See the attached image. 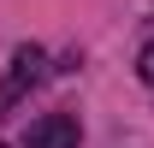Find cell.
Returning a JSON list of instances; mask_svg holds the SVG:
<instances>
[{
    "label": "cell",
    "instance_id": "cell-3",
    "mask_svg": "<svg viewBox=\"0 0 154 148\" xmlns=\"http://www.w3.org/2000/svg\"><path fill=\"white\" fill-rule=\"evenodd\" d=\"M136 77L154 89V42H142V54H136Z\"/></svg>",
    "mask_w": 154,
    "mask_h": 148
},
{
    "label": "cell",
    "instance_id": "cell-4",
    "mask_svg": "<svg viewBox=\"0 0 154 148\" xmlns=\"http://www.w3.org/2000/svg\"><path fill=\"white\" fill-rule=\"evenodd\" d=\"M0 148H6V142H0Z\"/></svg>",
    "mask_w": 154,
    "mask_h": 148
},
{
    "label": "cell",
    "instance_id": "cell-2",
    "mask_svg": "<svg viewBox=\"0 0 154 148\" xmlns=\"http://www.w3.org/2000/svg\"><path fill=\"white\" fill-rule=\"evenodd\" d=\"M77 142H83L77 113H42L36 125L24 130V148H77Z\"/></svg>",
    "mask_w": 154,
    "mask_h": 148
},
{
    "label": "cell",
    "instance_id": "cell-1",
    "mask_svg": "<svg viewBox=\"0 0 154 148\" xmlns=\"http://www.w3.org/2000/svg\"><path fill=\"white\" fill-rule=\"evenodd\" d=\"M42 77H48V54H42L36 42L12 48V65H6V77H0V119H12V113H18V101L36 89Z\"/></svg>",
    "mask_w": 154,
    "mask_h": 148
}]
</instances>
